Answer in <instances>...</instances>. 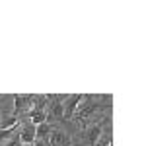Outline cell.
Wrapping results in <instances>:
<instances>
[{"mask_svg":"<svg viewBox=\"0 0 146 146\" xmlns=\"http://www.w3.org/2000/svg\"><path fill=\"white\" fill-rule=\"evenodd\" d=\"M18 138H20L22 144H33L35 142V127L33 125L23 127L22 131H20V135H18Z\"/></svg>","mask_w":146,"mask_h":146,"instance_id":"6","label":"cell"},{"mask_svg":"<svg viewBox=\"0 0 146 146\" xmlns=\"http://www.w3.org/2000/svg\"><path fill=\"white\" fill-rule=\"evenodd\" d=\"M16 129H6V131H0V142L4 140V138H10V135L14 133Z\"/></svg>","mask_w":146,"mask_h":146,"instance_id":"10","label":"cell"},{"mask_svg":"<svg viewBox=\"0 0 146 146\" xmlns=\"http://www.w3.org/2000/svg\"><path fill=\"white\" fill-rule=\"evenodd\" d=\"M84 101V94H72V96H66V100L62 101V121H68L72 119V115L76 113L78 105Z\"/></svg>","mask_w":146,"mask_h":146,"instance_id":"1","label":"cell"},{"mask_svg":"<svg viewBox=\"0 0 146 146\" xmlns=\"http://www.w3.org/2000/svg\"><path fill=\"white\" fill-rule=\"evenodd\" d=\"M20 127V119L14 117V115H4L2 121H0V131H6V129H18Z\"/></svg>","mask_w":146,"mask_h":146,"instance_id":"8","label":"cell"},{"mask_svg":"<svg viewBox=\"0 0 146 146\" xmlns=\"http://www.w3.org/2000/svg\"><path fill=\"white\" fill-rule=\"evenodd\" d=\"M20 146H31V144H20Z\"/></svg>","mask_w":146,"mask_h":146,"instance_id":"13","label":"cell"},{"mask_svg":"<svg viewBox=\"0 0 146 146\" xmlns=\"http://www.w3.org/2000/svg\"><path fill=\"white\" fill-rule=\"evenodd\" d=\"M20 144H22V142H20V138H18V136H14V138H12L6 146H20Z\"/></svg>","mask_w":146,"mask_h":146,"instance_id":"11","label":"cell"},{"mask_svg":"<svg viewBox=\"0 0 146 146\" xmlns=\"http://www.w3.org/2000/svg\"><path fill=\"white\" fill-rule=\"evenodd\" d=\"M27 115H29V119H31V125H33V127H37V125H41V123H47V111L29 109Z\"/></svg>","mask_w":146,"mask_h":146,"instance_id":"7","label":"cell"},{"mask_svg":"<svg viewBox=\"0 0 146 146\" xmlns=\"http://www.w3.org/2000/svg\"><path fill=\"white\" fill-rule=\"evenodd\" d=\"M33 103V96H25V94H16L14 96V117H18L22 111H25L27 105Z\"/></svg>","mask_w":146,"mask_h":146,"instance_id":"3","label":"cell"},{"mask_svg":"<svg viewBox=\"0 0 146 146\" xmlns=\"http://www.w3.org/2000/svg\"><path fill=\"white\" fill-rule=\"evenodd\" d=\"M49 146H70V136H68L66 131H62V129H58V127H53V131H51V135H49Z\"/></svg>","mask_w":146,"mask_h":146,"instance_id":"2","label":"cell"},{"mask_svg":"<svg viewBox=\"0 0 146 146\" xmlns=\"http://www.w3.org/2000/svg\"><path fill=\"white\" fill-rule=\"evenodd\" d=\"M113 144V138H111V131H107V135L103 136V133H101V136L98 138V142H96V146H111Z\"/></svg>","mask_w":146,"mask_h":146,"instance_id":"9","label":"cell"},{"mask_svg":"<svg viewBox=\"0 0 146 146\" xmlns=\"http://www.w3.org/2000/svg\"><path fill=\"white\" fill-rule=\"evenodd\" d=\"M31 146H49V144H47V142H41V140H35Z\"/></svg>","mask_w":146,"mask_h":146,"instance_id":"12","label":"cell"},{"mask_svg":"<svg viewBox=\"0 0 146 146\" xmlns=\"http://www.w3.org/2000/svg\"><path fill=\"white\" fill-rule=\"evenodd\" d=\"M53 131V125L51 123H41L35 127V140H41V142H49V135Z\"/></svg>","mask_w":146,"mask_h":146,"instance_id":"5","label":"cell"},{"mask_svg":"<svg viewBox=\"0 0 146 146\" xmlns=\"http://www.w3.org/2000/svg\"><path fill=\"white\" fill-rule=\"evenodd\" d=\"M101 133H103V125L101 123H96L92 125L90 129L86 131V142H88V146H96V142H98V138L101 136Z\"/></svg>","mask_w":146,"mask_h":146,"instance_id":"4","label":"cell"}]
</instances>
